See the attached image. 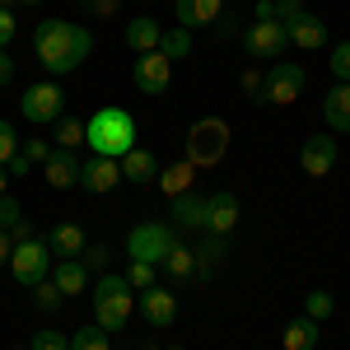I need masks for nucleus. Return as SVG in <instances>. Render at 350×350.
<instances>
[{
  "mask_svg": "<svg viewBox=\"0 0 350 350\" xmlns=\"http://www.w3.org/2000/svg\"><path fill=\"white\" fill-rule=\"evenodd\" d=\"M33 52L47 66V75H70L75 66L89 61L94 33L80 28V24H70V19H42V24L33 28Z\"/></svg>",
  "mask_w": 350,
  "mask_h": 350,
  "instance_id": "1",
  "label": "nucleus"
},
{
  "mask_svg": "<svg viewBox=\"0 0 350 350\" xmlns=\"http://www.w3.org/2000/svg\"><path fill=\"white\" fill-rule=\"evenodd\" d=\"M84 145H89V154H98V159H122L126 150L140 145L135 117L126 108H98L84 122Z\"/></svg>",
  "mask_w": 350,
  "mask_h": 350,
  "instance_id": "2",
  "label": "nucleus"
},
{
  "mask_svg": "<svg viewBox=\"0 0 350 350\" xmlns=\"http://www.w3.org/2000/svg\"><path fill=\"white\" fill-rule=\"evenodd\" d=\"M89 304H94V323L103 327V332H122L126 318L135 313V290L126 285V275L103 271V275H94V285H89Z\"/></svg>",
  "mask_w": 350,
  "mask_h": 350,
  "instance_id": "3",
  "label": "nucleus"
},
{
  "mask_svg": "<svg viewBox=\"0 0 350 350\" xmlns=\"http://www.w3.org/2000/svg\"><path fill=\"white\" fill-rule=\"evenodd\" d=\"M229 154V122L224 117H201L187 131V163L191 168H215Z\"/></svg>",
  "mask_w": 350,
  "mask_h": 350,
  "instance_id": "4",
  "label": "nucleus"
},
{
  "mask_svg": "<svg viewBox=\"0 0 350 350\" xmlns=\"http://www.w3.org/2000/svg\"><path fill=\"white\" fill-rule=\"evenodd\" d=\"M19 112H24V122H33V126H56L66 117V89L56 80L28 84L24 98H19Z\"/></svg>",
  "mask_w": 350,
  "mask_h": 350,
  "instance_id": "5",
  "label": "nucleus"
},
{
  "mask_svg": "<svg viewBox=\"0 0 350 350\" xmlns=\"http://www.w3.org/2000/svg\"><path fill=\"white\" fill-rule=\"evenodd\" d=\"M52 247L47 239H28V243H14V252H10V271H14V280L33 290V285H42L47 275H52Z\"/></svg>",
  "mask_w": 350,
  "mask_h": 350,
  "instance_id": "6",
  "label": "nucleus"
},
{
  "mask_svg": "<svg viewBox=\"0 0 350 350\" xmlns=\"http://www.w3.org/2000/svg\"><path fill=\"white\" fill-rule=\"evenodd\" d=\"M168 247H173V229L159 224V219H145V224H135L131 234H126V262H150V267H159Z\"/></svg>",
  "mask_w": 350,
  "mask_h": 350,
  "instance_id": "7",
  "label": "nucleus"
},
{
  "mask_svg": "<svg viewBox=\"0 0 350 350\" xmlns=\"http://www.w3.org/2000/svg\"><path fill=\"white\" fill-rule=\"evenodd\" d=\"M304 84H308V75H304V66H290V61H275V66H271L267 75H262V98H267L271 108H290V103H299Z\"/></svg>",
  "mask_w": 350,
  "mask_h": 350,
  "instance_id": "8",
  "label": "nucleus"
},
{
  "mask_svg": "<svg viewBox=\"0 0 350 350\" xmlns=\"http://www.w3.org/2000/svg\"><path fill=\"white\" fill-rule=\"evenodd\" d=\"M243 52L252 56V61H280L285 47H290V38H285V24L280 19H257V24L243 28Z\"/></svg>",
  "mask_w": 350,
  "mask_h": 350,
  "instance_id": "9",
  "label": "nucleus"
},
{
  "mask_svg": "<svg viewBox=\"0 0 350 350\" xmlns=\"http://www.w3.org/2000/svg\"><path fill=\"white\" fill-rule=\"evenodd\" d=\"M131 84L140 89V94H163L168 84H173V61L163 52H145V56H135V66H131Z\"/></svg>",
  "mask_w": 350,
  "mask_h": 350,
  "instance_id": "10",
  "label": "nucleus"
},
{
  "mask_svg": "<svg viewBox=\"0 0 350 350\" xmlns=\"http://www.w3.org/2000/svg\"><path fill=\"white\" fill-rule=\"evenodd\" d=\"M341 159V145H336V135H308L304 145H299V168L308 173V178H327L332 168Z\"/></svg>",
  "mask_w": 350,
  "mask_h": 350,
  "instance_id": "11",
  "label": "nucleus"
},
{
  "mask_svg": "<svg viewBox=\"0 0 350 350\" xmlns=\"http://www.w3.org/2000/svg\"><path fill=\"white\" fill-rule=\"evenodd\" d=\"M135 308H140V318H145L150 327H173L178 323V295L163 290V285L140 290V295H135Z\"/></svg>",
  "mask_w": 350,
  "mask_h": 350,
  "instance_id": "12",
  "label": "nucleus"
},
{
  "mask_svg": "<svg viewBox=\"0 0 350 350\" xmlns=\"http://www.w3.org/2000/svg\"><path fill=\"white\" fill-rule=\"evenodd\" d=\"M168 215H173L178 229H187V234H206L211 196H201V191H183V196H173V201H168Z\"/></svg>",
  "mask_w": 350,
  "mask_h": 350,
  "instance_id": "13",
  "label": "nucleus"
},
{
  "mask_svg": "<svg viewBox=\"0 0 350 350\" xmlns=\"http://www.w3.org/2000/svg\"><path fill=\"white\" fill-rule=\"evenodd\" d=\"M117 183H122V168H117V159H98V154L80 159V183H75V187H84L89 196H108Z\"/></svg>",
  "mask_w": 350,
  "mask_h": 350,
  "instance_id": "14",
  "label": "nucleus"
},
{
  "mask_svg": "<svg viewBox=\"0 0 350 350\" xmlns=\"http://www.w3.org/2000/svg\"><path fill=\"white\" fill-rule=\"evenodd\" d=\"M285 38H290V47H299V52H323L327 47V24L318 19V14H295L290 24H285Z\"/></svg>",
  "mask_w": 350,
  "mask_h": 350,
  "instance_id": "15",
  "label": "nucleus"
},
{
  "mask_svg": "<svg viewBox=\"0 0 350 350\" xmlns=\"http://www.w3.org/2000/svg\"><path fill=\"white\" fill-rule=\"evenodd\" d=\"M178 28H215V19L224 14V0H173Z\"/></svg>",
  "mask_w": 350,
  "mask_h": 350,
  "instance_id": "16",
  "label": "nucleus"
},
{
  "mask_svg": "<svg viewBox=\"0 0 350 350\" xmlns=\"http://www.w3.org/2000/svg\"><path fill=\"white\" fill-rule=\"evenodd\" d=\"M117 168H122V183H135V187H150V183L159 178V159H154L145 145L126 150V154L117 159Z\"/></svg>",
  "mask_w": 350,
  "mask_h": 350,
  "instance_id": "17",
  "label": "nucleus"
},
{
  "mask_svg": "<svg viewBox=\"0 0 350 350\" xmlns=\"http://www.w3.org/2000/svg\"><path fill=\"white\" fill-rule=\"evenodd\" d=\"M42 178H47V187L70 191L80 183V154L75 150H52V159L42 163Z\"/></svg>",
  "mask_w": 350,
  "mask_h": 350,
  "instance_id": "18",
  "label": "nucleus"
},
{
  "mask_svg": "<svg viewBox=\"0 0 350 350\" xmlns=\"http://www.w3.org/2000/svg\"><path fill=\"white\" fill-rule=\"evenodd\" d=\"M52 285L66 299H75V295H84L94 280H89V271H84L80 257H56V262H52Z\"/></svg>",
  "mask_w": 350,
  "mask_h": 350,
  "instance_id": "19",
  "label": "nucleus"
},
{
  "mask_svg": "<svg viewBox=\"0 0 350 350\" xmlns=\"http://www.w3.org/2000/svg\"><path fill=\"white\" fill-rule=\"evenodd\" d=\"M126 47H131L135 56H145V52H159V38H163V24L154 19V14H135L131 24H126Z\"/></svg>",
  "mask_w": 350,
  "mask_h": 350,
  "instance_id": "20",
  "label": "nucleus"
},
{
  "mask_svg": "<svg viewBox=\"0 0 350 350\" xmlns=\"http://www.w3.org/2000/svg\"><path fill=\"white\" fill-rule=\"evenodd\" d=\"M323 122L332 126V135L350 131V84H332L323 94Z\"/></svg>",
  "mask_w": 350,
  "mask_h": 350,
  "instance_id": "21",
  "label": "nucleus"
},
{
  "mask_svg": "<svg viewBox=\"0 0 350 350\" xmlns=\"http://www.w3.org/2000/svg\"><path fill=\"white\" fill-rule=\"evenodd\" d=\"M239 229V196L234 191H215L211 196V219H206V234H234Z\"/></svg>",
  "mask_w": 350,
  "mask_h": 350,
  "instance_id": "22",
  "label": "nucleus"
},
{
  "mask_svg": "<svg viewBox=\"0 0 350 350\" xmlns=\"http://www.w3.org/2000/svg\"><path fill=\"white\" fill-rule=\"evenodd\" d=\"M318 341H323V323H313L308 313L290 318V323H285V336H280L285 350H318Z\"/></svg>",
  "mask_w": 350,
  "mask_h": 350,
  "instance_id": "23",
  "label": "nucleus"
},
{
  "mask_svg": "<svg viewBox=\"0 0 350 350\" xmlns=\"http://www.w3.org/2000/svg\"><path fill=\"white\" fill-rule=\"evenodd\" d=\"M191 252H196V280H211V271L229 257V239L224 234H201V243Z\"/></svg>",
  "mask_w": 350,
  "mask_h": 350,
  "instance_id": "24",
  "label": "nucleus"
},
{
  "mask_svg": "<svg viewBox=\"0 0 350 350\" xmlns=\"http://www.w3.org/2000/svg\"><path fill=\"white\" fill-rule=\"evenodd\" d=\"M159 271L173 280V285H183V280H191V275H196V252H191L187 243L173 239V247L163 252V262H159Z\"/></svg>",
  "mask_w": 350,
  "mask_h": 350,
  "instance_id": "25",
  "label": "nucleus"
},
{
  "mask_svg": "<svg viewBox=\"0 0 350 350\" xmlns=\"http://www.w3.org/2000/svg\"><path fill=\"white\" fill-rule=\"evenodd\" d=\"M84 229L80 224H70V219H61V224H52V234H47V247H52V257H80L84 252Z\"/></svg>",
  "mask_w": 350,
  "mask_h": 350,
  "instance_id": "26",
  "label": "nucleus"
},
{
  "mask_svg": "<svg viewBox=\"0 0 350 350\" xmlns=\"http://www.w3.org/2000/svg\"><path fill=\"white\" fill-rule=\"evenodd\" d=\"M191 178H196V168H191V163L183 159V163H173V168H159V178H154V183H159V187H163V196L173 201V196L191 191Z\"/></svg>",
  "mask_w": 350,
  "mask_h": 350,
  "instance_id": "27",
  "label": "nucleus"
},
{
  "mask_svg": "<svg viewBox=\"0 0 350 350\" xmlns=\"http://www.w3.org/2000/svg\"><path fill=\"white\" fill-rule=\"evenodd\" d=\"M159 52L178 66L183 56H191V33L187 28H163V38H159Z\"/></svg>",
  "mask_w": 350,
  "mask_h": 350,
  "instance_id": "28",
  "label": "nucleus"
},
{
  "mask_svg": "<svg viewBox=\"0 0 350 350\" xmlns=\"http://www.w3.org/2000/svg\"><path fill=\"white\" fill-rule=\"evenodd\" d=\"M70 350H112V341H108V332H103L98 323H89V327H75Z\"/></svg>",
  "mask_w": 350,
  "mask_h": 350,
  "instance_id": "29",
  "label": "nucleus"
},
{
  "mask_svg": "<svg viewBox=\"0 0 350 350\" xmlns=\"http://www.w3.org/2000/svg\"><path fill=\"white\" fill-rule=\"evenodd\" d=\"M52 140H56V150H80V145H84V122H80V117H61Z\"/></svg>",
  "mask_w": 350,
  "mask_h": 350,
  "instance_id": "30",
  "label": "nucleus"
},
{
  "mask_svg": "<svg viewBox=\"0 0 350 350\" xmlns=\"http://www.w3.org/2000/svg\"><path fill=\"white\" fill-rule=\"evenodd\" d=\"M33 304H38V313H47V318H56L61 313V304H66V295L52 285V275L42 280V285H33Z\"/></svg>",
  "mask_w": 350,
  "mask_h": 350,
  "instance_id": "31",
  "label": "nucleus"
},
{
  "mask_svg": "<svg viewBox=\"0 0 350 350\" xmlns=\"http://www.w3.org/2000/svg\"><path fill=\"white\" fill-rule=\"evenodd\" d=\"M122 275H126V285H131L135 295H140V290H150V285H159V267H150V262H126Z\"/></svg>",
  "mask_w": 350,
  "mask_h": 350,
  "instance_id": "32",
  "label": "nucleus"
},
{
  "mask_svg": "<svg viewBox=\"0 0 350 350\" xmlns=\"http://www.w3.org/2000/svg\"><path fill=\"white\" fill-rule=\"evenodd\" d=\"M80 262H84V271H89V275H103V271H108V262H112V247H103V243H84Z\"/></svg>",
  "mask_w": 350,
  "mask_h": 350,
  "instance_id": "33",
  "label": "nucleus"
},
{
  "mask_svg": "<svg viewBox=\"0 0 350 350\" xmlns=\"http://www.w3.org/2000/svg\"><path fill=\"white\" fill-rule=\"evenodd\" d=\"M332 308H336V299L327 295V290H308V299H304V313H308L313 323H327V318H332Z\"/></svg>",
  "mask_w": 350,
  "mask_h": 350,
  "instance_id": "34",
  "label": "nucleus"
},
{
  "mask_svg": "<svg viewBox=\"0 0 350 350\" xmlns=\"http://www.w3.org/2000/svg\"><path fill=\"white\" fill-rule=\"evenodd\" d=\"M327 70H332V80H336V84H350V42H336V47H332Z\"/></svg>",
  "mask_w": 350,
  "mask_h": 350,
  "instance_id": "35",
  "label": "nucleus"
},
{
  "mask_svg": "<svg viewBox=\"0 0 350 350\" xmlns=\"http://www.w3.org/2000/svg\"><path fill=\"white\" fill-rule=\"evenodd\" d=\"M19 154V131H14V122L10 117H0V168Z\"/></svg>",
  "mask_w": 350,
  "mask_h": 350,
  "instance_id": "36",
  "label": "nucleus"
},
{
  "mask_svg": "<svg viewBox=\"0 0 350 350\" xmlns=\"http://www.w3.org/2000/svg\"><path fill=\"white\" fill-rule=\"evenodd\" d=\"M28 350H70V336L56 332V327H42V332L28 341Z\"/></svg>",
  "mask_w": 350,
  "mask_h": 350,
  "instance_id": "37",
  "label": "nucleus"
},
{
  "mask_svg": "<svg viewBox=\"0 0 350 350\" xmlns=\"http://www.w3.org/2000/svg\"><path fill=\"white\" fill-rule=\"evenodd\" d=\"M52 150H56L52 140H19V154H24V159L33 163V168H38V163H47V159H52Z\"/></svg>",
  "mask_w": 350,
  "mask_h": 350,
  "instance_id": "38",
  "label": "nucleus"
},
{
  "mask_svg": "<svg viewBox=\"0 0 350 350\" xmlns=\"http://www.w3.org/2000/svg\"><path fill=\"white\" fill-rule=\"evenodd\" d=\"M19 219H24V206H19V201H14V196L5 191V196H0V229L10 234V229H14Z\"/></svg>",
  "mask_w": 350,
  "mask_h": 350,
  "instance_id": "39",
  "label": "nucleus"
},
{
  "mask_svg": "<svg viewBox=\"0 0 350 350\" xmlns=\"http://www.w3.org/2000/svg\"><path fill=\"white\" fill-rule=\"evenodd\" d=\"M215 38H219V42H234V38H243L239 19H234L229 10H224V14H219V19H215Z\"/></svg>",
  "mask_w": 350,
  "mask_h": 350,
  "instance_id": "40",
  "label": "nucleus"
},
{
  "mask_svg": "<svg viewBox=\"0 0 350 350\" xmlns=\"http://www.w3.org/2000/svg\"><path fill=\"white\" fill-rule=\"evenodd\" d=\"M14 33H19V19H14V10L5 5V10H0V52L14 42Z\"/></svg>",
  "mask_w": 350,
  "mask_h": 350,
  "instance_id": "41",
  "label": "nucleus"
},
{
  "mask_svg": "<svg viewBox=\"0 0 350 350\" xmlns=\"http://www.w3.org/2000/svg\"><path fill=\"white\" fill-rule=\"evenodd\" d=\"M271 5H275V19L280 24H290L295 14H304V0H271Z\"/></svg>",
  "mask_w": 350,
  "mask_h": 350,
  "instance_id": "42",
  "label": "nucleus"
},
{
  "mask_svg": "<svg viewBox=\"0 0 350 350\" xmlns=\"http://www.w3.org/2000/svg\"><path fill=\"white\" fill-rule=\"evenodd\" d=\"M243 94L262 103V75H257V70H247V75H243Z\"/></svg>",
  "mask_w": 350,
  "mask_h": 350,
  "instance_id": "43",
  "label": "nucleus"
},
{
  "mask_svg": "<svg viewBox=\"0 0 350 350\" xmlns=\"http://www.w3.org/2000/svg\"><path fill=\"white\" fill-rule=\"evenodd\" d=\"M5 173H10V178H24V173H33V163H28L24 154H14V159L5 163Z\"/></svg>",
  "mask_w": 350,
  "mask_h": 350,
  "instance_id": "44",
  "label": "nucleus"
},
{
  "mask_svg": "<svg viewBox=\"0 0 350 350\" xmlns=\"http://www.w3.org/2000/svg\"><path fill=\"white\" fill-rule=\"evenodd\" d=\"M28 239H33V224H28V219H19V224L10 229V243H28Z\"/></svg>",
  "mask_w": 350,
  "mask_h": 350,
  "instance_id": "45",
  "label": "nucleus"
},
{
  "mask_svg": "<svg viewBox=\"0 0 350 350\" xmlns=\"http://www.w3.org/2000/svg\"><path fill=\"white\" fill-rule=\"evenodd\" d=\"M10 80H14V56L0 52V84H10Z\"/></svg>",
  "mask_w": 350,
  "mask_h": 350,
  "instance_id": "46",
  "label": "nucleus"
},
{
  "mask_svg": "<svg viewBox=\"0 0 350 350\" xmlns=\"http://www.w3.org/2000/svg\"><path fill=\"white\" fill-rule=\"evenodd\" d=\"M10 252H14V243H10V234L0 229V267H10Z\"/></svg>",
  "mask_w": 350,
  "mask_h": 350,
  "instance_id": "47",
  "label": "nucleus"
},
{
  "mask_svg": "<svg viewBox=\"0 0 350 350\" xmlns=\"http://www.w3.org/2000/svg\"><path fill=\"white\" fill-rule=\"evenodd\" d=\"M252 14H257V19H275V5H271V0H257Z\"/></svg>",
  "mask_w": 350,
  "mask_h": 350,
  "instance_id": "48",
  "label": "nucleus"
},
{
  "mask_svg": "<svg viewBox=\"0 0 350 350\" xmlns=\"http://www.w3.org/2000/svg\"><path fill=\"white\" fill-rule=\"evenodd\" d=\"M5 191H10V173L0 168V196H5Z\"/></svg>",
  "mask_w": 350,
  "mask_h": 350,
  "instance_id": "49",
  "label": "nucleus"
},
{
  "mask_svg": "<svg viewBox=\"0 0 350 350\" xmlns=\"http://www.w3.org/2000/svg\"><path fill=\"white\" fill-rule=\"evenodd\" d=\"M14 5H42V0H14Z\"/></svg>",
  "mask_w": 350,
  "mask_h": 350,
  "instance_id": "50",
  "label": "nucleus"
},
{
  "mask_svg": "<svg viewBox=\"0 0 350 350\" xmlns=\"http://www.w3.org/2000/svg\"><path fill=\"white\" fill-rule=\"evenodd\" d=\"M5 5H10V0H0V10H5Z\"/></svg>",
  "mask_w": 350,
  "mask_h": 350,
  "instance_id": "51",
  "label": "nucleus"
},
{
  "mask_svg": "<svg viewBox=\"0 0 350 350\" xmlns=\"http://www.w3.org/2000/svg\"><path fill=\"white\" fill-rule=\"evenodd\" d=\"M14 350H28V346H14Z\"/></svg>",
  "mask_w": 350,
  "mask_h": 350,
  "instance_id": "52",
  "label": "nucleus"
},
{
  "mask_svg": "<svg viewBox=\"0 0 350 350\" xmlns=\"http://www.w3.org/2000/svg\"><path fill=\"white\" fill-rule=\"evenodd\" d=\"M108 5H117V0H108Z\"/></svg>",
  "mask_w": 350,
  "mask_h": 350,
  "instance_id": "53",
  "label": "nucleus"
},
{
  "mask_svg": "<svg viewBox=\"0 0 350 350\" xmlns=\"http://www.w3.org/2000/svg\"><path fill=\"white\" fill-rule=\"evenodd\" d=\"M150 350H154V346H150Z\"/></svg>",
  "mask_w": 350,
  "mask_h": 350,
  "instance_id": "54",
  "label": "nucleus"
}]
</instances>
